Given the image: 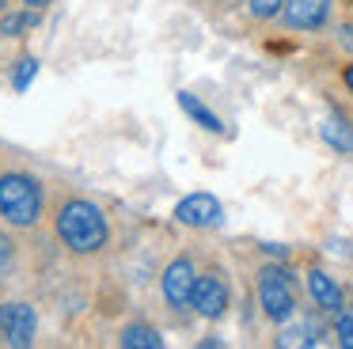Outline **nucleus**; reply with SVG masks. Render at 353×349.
Here are the masks:
<instances>
[{
	"mask_svg": "<svg viewBox=\"0 0 353 349\" xmlns=\"http://www.w3.org/2000/svg\"><path fill=\"white\" fill-rule=\"evenodd\" d=\"M334 334H338V346L353 349V308H350V311H338V319H334Z\"/></svg>",
	"mask_w": 353,
	"mask_h": 349,
	"instance_id": "obj_14",
	"label": "nucleus"
},
{
	"mask_svg": "<svg viewBox=\"0 0 353 349\" xmlns=\"http://www.w3.org/2000/svg\"><path fill=\"white\" fill-rule=\"evenodd\" d=\"M12 266V243H8V235H0V270H8Z\"/></svg>",
	"mask_w": 353,
	"mask_h": 349,
	"instance_id": "obj_17",
	"label": "nucleus"
},
{
	"mask_svg": "<svg viewBox=\"0 0 353 349\" xmlns=\"http://www.w3.org/2000/svg\"><path fill=\"white\" fill-rule=\"evenodd\" d=\"M319 133H323V141L330 144V148H338V152H353V126L345 121V114H327L323 118V126H319Z\"/></svg>",
	"mask_w": 353,
	"mask_h": 349,
	"instance_id": "obj_10",
	"label": "nucleus"
},
{
	"mask_svg": "<svg viewBox=\"0 0 353 349\" xmlns=\"http://www.w3.org/2000/svg\"><path fill=\"white\" fill-rule=\"evenodd\" d=\"M0 217L16 228H31L42 217V186L23 171L0 174Z\"/></svg>",
	"mask_w": 353,
	"mask_h": 349,
	"instance_id": "obj_2",
	"label": "nucleus"
},
{
	"mask_svg": "<svg viewBox=\"0 0 353 349\" xmlns=\"http://www.w3.org/2000/svg\"><path fill=\"white\" fill-rule=\"evenodd\" d=\"M307 292H312V300L319 303L323 311H342V288H338V281L330 277L327 270H312L307 273Z\"/></svg>",
	"mask_w": 353,
	"mask_h": 349,
	"instance_id": "obj_9",
	"label": "nucleus"
},
{
	"mask_svg": "<svg viewBox=\"0 0 353 349\" xmlns=\"http://www.w3.org/2000/svg\"><path fill=\"white\" fill-rule=\"evenodd\" d=\"M342 42L350 46V50H353V27H342Z\"/></svg>",
	"mask_w": 353,
	"mask_h": 349,
	"instance_id": "obj_19",
	"label": "nucleus"
},
{
	"mask_svg": "<svg viewBox=\"0 0 353 349\" xmlns=\"http://www.w3.org/2000/svg\"><path fill=\"white\" fill-rule=\"evenodd\" d=\"M342 80H345V88L353 91V65H345V72H342Z\"/></svg>",
	"mask_w": 353,
	"mask_h": 349,
	"instance_id": "obj_18",
	"label": "nucleus"
},
{
	"mask_svg": "<svg viewBox=\"0 0 353 349\" xmlns=\"http://www.w3.org/2000/svg\"><path fill=\"white\" fill-rule=\"evenodd\" d=\"M259 303L266 311V319L285 323L296 311V288H292V273L281 266H266L259 273Z\"/></svg>",
	"mask_w": 353,
	"mask_h": 349,
	"instance_id": "obj_3",
	"label": "nucleus"
},
{
	"mask_svg": "<svg viewBox=\"0 0 353 349\" xmlns=\"http://www.w3.org/2000/svg\"><path fill=\"white\" fill-rule=\"evenodd\" d=\"M194 285H198V273H194L190 258H175V262L163 270V300L171 308H194Z\"/></svg>",
	"mask_w": 353,
	"mask_h": 349,
	"instance_id": "obj_5",
	"label": "nucleus"
},
{
	"mask_svg": "<svg viewBox=\"0 0 353 349\" xmlns=\"http://www.w3.org/2000/svg\"><path fill=\"white\" fill-rule=\"evenodd\" d=\"M0 8H4V0H0Z\"/></svg>",
	"mask_w": 353,
	"mask_h": 349,
	"instance_id": "obj_21",
	"label": "nucleus"
},
{
	"mask_svg": "<svg viewBox=\"0 0 353 349\" xmlns=\"http://www.w3.org/2000/svg\"><path fill=\"white\" fill-rule=\"evenodd\" d=\"M221 212L224 209L213 194H190L175 205V220L186 228H213V224H221Z\"/></svg>",
	"mask_w": 353,
	"mask_h": 349,
	"instance_id": "obj_7",
	"label": "nucleus"
},
{
	"mask_svg": "<svg viewBox=\"0 0 353 349\" xmlns=\"http://www.w3.org/2000/svg\"><path fill=\"white\" fill-rule=\"evenodd\" d=\"M57 235L77 255H95L107 243V217L99 212V205L84 201V197L65 201L57 212Z\"/></svg>",
	"mask_w": 353,
	"mask_h": 349,
	"instance_id": "obj_1",
	"label": "nucleus"
},
{
	"mask_svg": "<svg viewBox=\"0 0 353 349\" xmlns=\"http://www.w3.org/2000/svg\"><path fill=\"white\" fill-rule=\"evenodd\" d=\"M34 72H39V61H34V57H23V61H19V68H16V91H23L27 83L34 80Z\"/></svg>",
	"mask_w": 353,
	"mask_h": 349,
	"instance_id": "obj_16",
	"label": "nucleus"
},
{
	"mask_svg": "<svg viewBox=\"0 0 353 349\" xmlns=\"http://www.w3.org/2000/svg\"><path fill=\"white\" fill-rule=\"evenodd\" d=\"M179 106H183V110L190 114V118L198 121L201 129H209V133H221V129H224V126H221V118H216V114L209 110V106L201 103L198 95H190V91H179Z\"/></svg>",
	"mask_w": 353,
	"mask_h": 349,
	"instance_id": "obj_11",
	"label": "nucleus"
},
{
	"mask_svg": "<svg viewBox=\"0 0 353 349\" xmlns=\"http://www.w3.org/2000/svg\"><path fill=\"white\" fill-rule=\"evenodd\" d=\"M23 4H31V8H46L50 0H23Z\"/></svg>",
	"mask_w": 353,
	"mask_h": 349,
	"instance_id": "obj_20",
	"label": "nucleus"
},
{
	"mask_svg": "<svg viewBox=\"0 0 353 349\" xmlns=\"http://www.w3.org/2000/svg\"><path fill=\"white\" fill-rule=\"evenodd\" d=\"M31 27H34V12H19V15H4L0 19V34H8V38H23Z\"/></svg>",
	"mask_w": 353,
	"mask_h": 349,
	"instance_id": "obj_13",
	"label": "nucleus"
},
{
	"mask_svg": "<svg viewBox=\"0 0 353 349\" xmlns=\"http://www.w3.org/2000/svg\"><path fill=\"white\" fill-rule=\"evenodd\" d=\"M34 330H39V315H34L31 303L23 300L0 303V334H4L8 346H31Z\"/></svg>",
	"mask_w": 353,
	"mask_h": 349,
	"instance_id": "obj_4",
	"label": "nucleus"
},
{
	"mask_svg": "<svg viewBox=\"0 0 353 349\" xmlns=\"http://www.w3.org/2000/svg\"><path fill=\"white\" fill-rule=\"evenodd\" d=\"M254 19H274V15L285 12V0H247Z\"/></svg>",
	"mask_w": 353,
	"mask_h": 349,
	"instance_id": "obj_15",
	"label": "nucleus"
},
{
	"mask_svg": "<svg viewBox=\"0 0 353 349\" xmlns=\"http://www.w3.org/2000/svg\"><path fill=\"white\" fill-rule=\"evenodd\" d=\"M330 19V0H285V23L296 30H319Z\"/></svg>",
	"mask_w": 353,
	"mask_h": 349,
	"instance_id": "obj_8",
	"label": "nucleus"
},
{
	"mask_svg": "<svg viewBox=\"0 0 353 349\" xmlns=\"http://www.w3.org/2000/svg\"><path fill=\"white\" fill-rule=\"evenodd\" d=\"M194 311L205 319H221L228 311V281L221 273H201L194 285Z\"/></svg>",
	"mask_w": 353,
	"mask_h": 349,
	"instance_id": "obj_6",
	"label": "nucleus"
},
{
	"mask_svg": "<svg viewBox=\"0 0 353 349\" xmlns=\"http://www.w3.org/2000/svg\"><path fill=\"white\" fill-rule=\"evenodd\" d=\"M122 346H125V349H160L163 338L152 330V326L133 323V326H125V330H122Z\"/></svg>",
	"mask_w": 353,
	"mask_h": 349,
	"instance_id": "obj_12",
	"label": "nucleus"
}]
</instances>
